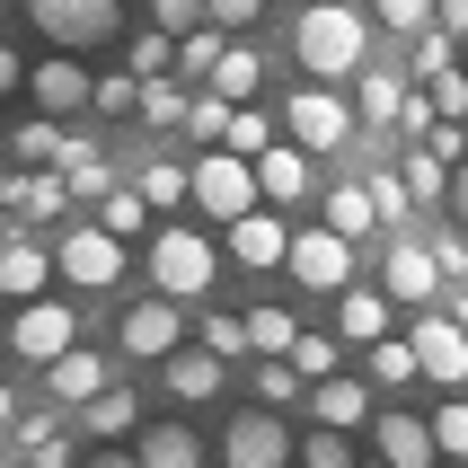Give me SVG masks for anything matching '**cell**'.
Listing matches in <instances>:
<instances>
[{
    "label": "cell",
    "mask_w": 468,
    "mask_h": 468,
    "mask_svg": "<svg viewBox=\"0 0 468 468\" xmlns=\"http://www.w3.org/2000/svg\"><path fill=\"white\" fill-rule=\"evenodd\" d=\"M371 27L354 18V9H336V0H318V9H301V27H292V53L310 62L318 80H345V71H363L371 62Z\"/></svg>",
    "instance_id": "obj_1"
},
{
    "label": "cell",
    "mask_w": 468,
    "mask_h": 468,
    "mask_svg": "<svg viewBox=\"0 0 468 468\" xmlns=\"http://www.w3.org/2000/svg\"><path fill=\"white\" fill-rule=\"evenodd\" d=\"M195 204H204V212H221V221L257 212V204H265V186H257V159H248V151H230V142H221L212 159H195Z\"/></svg>",
    "instance_id": "obj_2"
},
{
    "label": "cell",
    "mask_w": 468,
    "mask_h": 468,
    "mask_svg": "<svg viewBox=\"0 0 468 468\" xmlns=\"http://www.w3.org/2000/svg\"><path fill=\"white\" fill-rule=\"evenodd\" d=\"M151 274H159V292H177V301H204L212 274H221V257H212L195 230H159V239H151Z\"/></svg>",
    "instance_id": "obj_3"
},
{
    "label": "cell",
    "mask_w": 468,
    "mask_h": 468,
    "mask_svg": "<svg viewBox=\"0 0 468 468\" xmlns=\"http://www.w3.org/2000/svg\"><path fill=\"white\" fill-rule=\"evenodd\" d=\"M283 265H292L310 292H345V283H354V239H345L336 221H318V230L292 239V257H283Z\"/></svg>",
    "instance_id": "obj_4"
},
{
    "label": "cell",
    "mask_w": 468,
    "mask_h": 468,
    "mask_svg": "<svg viewBox=\"0 0 468 468\" xmlns=\"http://www.w3.org/2000/svg\"><path fill=\"white\" fill-rule=\"evenodd\" d=\"M283 133L301 151H345V142H354V106L327 98V89H301V98L283 106Z\"/></svg>",
    "instance_id": "obj_5"
},
{
    "label": "cell",
    "mask_w": 468,
    "mask_h": 468,
    "mask_svg": "<svg viewBox=\"0 0 468 468\" xmlns=\"http://www.w3.org/2000/svg\"><path fill=\"white\" fill-rule=\"evenodd\" d=\"M27 18L45 27L53 45H106V36H115V0H27Z\"/></svg>",
    "instance_id": "obj_6"
},
{
    "label": "cell",
    "mask_w": 468,
    "mask_h": 468,
    "mask_svg": "<svg viewBox=\"0 0 468 468\" xmlns=\"http://www.w3.org/2000/svg\"><path fill=\"white\" fill-rule=\"evenodd\" d=\"M53 265H62L80 292H106L115 274H124V239L106 230V221H98V230H71L62 248H53Z\"/></svg>",
    "instance_id": "obj_7"
},
{
    "label": "cell",
    "mask_w": 468,
    "mask_h": 468,
    "mask_svg": "<svg viewBox=\"0 0 468 468\" xmlns=\"http://www.w3.org/2000/svg\"><path fill=\"white\" fill-rule=\"evenodd\" d=\"M71 336H80V318L62 310V301H45V292H36V301H18V318H9V345H18L27 363H53Z\"/></svg>",
    "instance_id": "obj_8"
},
{
    "label": "cell",
    "mask_w": 468,
    "mask_h": 468,
    "mask_svg": "<svg viewBox=\"0 0 468 468\" xmlns=\"http://www.w3.org/2000/svg\"><path fill=\"white\" fill-rule=\"evenodd\" d=\"M416 363H424V380L460 389V380H468V327H460V318H424V327H416Z\"/></svg>",
    "instance_id": "obj_9"
},
{
    "label": "cell",
    "mask_w": 468,
    "mask_h": 468,
    "mask_svg": "<svg viewBox=\"0 0 468 468\" xmlns=\"http://www.w3.org/2000/svg\"><path fill=\"white\" fill-rule=\"evenodd\" d=\"M177 292H159V301H142V310H124V354H142V363H168V354H177Z\"/></svg>",
    "instance_id": "obj_10"
},
{
    "label": "cell",
    "mask_w": 468,
    "mask_h": 468,
    "mask_svg": "<svg viewBox=\"0 0 468 468\" xmlns=\"http://www.w3.org/2000/svg\"><path fill=\"white\" fill-rule=\"evenodd\" d=\"M380 274H389V301H407V310H424V301L442 292V257H433V248H416V239H398Z\"/></svg>",
    "instance_id": "obj_11"
},
{
    "label": "cell",
    "mask_w": 468,
    "mask_h": 468,
    "mask_svg": "<svg viewBox=\"0 0 468 468\" xmlns=\"http://www.w3.org/2000/svg\"><path fill=\"white\" fill-rule=\"evenodd\" d=\"M292 257V230L274 221V212H239L230 221V265H248V274H265V265Z\"/></svg>",
    "instance_id": "obj_12"
},
{
    "label": "cell",
    "mask_w": 468,
    "mask_h": 468,
    "mask_svg": "<svg viewBox=\"0 0 468 468\" xmlns=\"http://www.w3.org/2000/svg\"><path fill=\"white\" fill-rule=\"evenodd\" d=\"M221 460H230V468H283L292 460V433L274 416H239L230 442H221Z\"/></svg>",
    "instance_id": "obj_13"
},
{
    "label": "cell",
    "mask_w": 468,
    "mask_h": 468,
    "mask_svg": "<svg viewBox=\"0 0 468 468\" xmlns=\"http://www.w3.org/2000/svg\"><path fill=\"white\" fill-rule=\"evenodd\" d=\"M36 106H45V115H80V106H98V80L80 71L71 53H62V62H36Z\"/></svg>",
    "instance_id": "obj_14"
},
{
    "label": "cell",
    "mask_w": 468,
    "mask_h": 468,
    "mask_svg": "<svg viewBox=\"0 0 468 468\" xmlns=\"http://www.w3.org/2000/svg\"><path fill=\"white\" fill-rule=\"evenodd\" d=\"M257 186H265V204H301V195H310V151H301V142L257 151Z\"/></svg>",
    "instance_id": "obj_15"
},
{
    "label": "cell",
    "mask_w": 468,
    "mask_h": 468,
    "mask_svg": "<svg viewBox=\"0 0 468 468\" xmlns=\"http://www.w3.org/2000/svg\"><path fill=\"white\" fill-rule=\"evenodd\" d=\"M45 380H53V398H62V407H89V398L106 389V363L89 354V345H62V354L45 363Z\"/></svg>",
    "instance_id": "obj_16"
},
{
    "label": "cell",
    "mask_w": 468,
    "mask_h": 468,
    "mask_svg": "<svg viewBox=\"0 0 468 468\" xmlns=\"http://www.w3.org/2000/svg\"><path fill=\"white\" fill-rule=\"evenodd\" d=\"M380 460L424 468V460H442V442H433V424H416L407 407H389V416H380Z\"/></svg>",
    "instance_id": "obj_17"
},
{
    "label": "cell",
    "mask_w": 468,
    "mask_h": 468,
    "mask_svg": "<svg viewBox=\"0 0 468 468\" xmlns=\"http://www.w3.org/2000/svg\"><path fill=\"white\" fill-rule=\"evenodd\" d=\"M45 274H53V257L45 248H36V239H0V283H9V301H36V292H45Z\"/></svg>",
    "instance_id": "obj_18"
},
{
    "label": "cell",
    "mask_w": 468,
    "mask_h": 468,
    "mask_svg": "<svg viewBox=\"0 0 468 468\" xmlns=\"http://www.w3.org/2000/svg\"><path fill=\"white\" fill-rule=\"evenodd\" d=\"M221 363H230V354H212V345H177V354H168V389L177 398H212L221 389Z\"/></svg>",
    "instance_id": "obj_19"
},
{
    "label": "cell",
    "mask_w": 468,
    "mask_h": 468,
    "mask_svg": "<svg viewBox=\"0 0 468 468\" xmlns=\"http://www.w3.org/2000/svg\"><path fill=\"white\" fill-rule=\"evenodd\" d=\"M318 212H327L345 239H363L371 221H380V195H371V177H345V186H327V204H318Z\"/></svg>",
    "instance_id": "obj_20"
},
{
    "label": "cell",
    "mask_w": 468,
    "mask_h": 468,
    "mask_svg": "<svg viewBox=\"0 0 468 468\" xmlns=\"http://www.w3.org/2000/svg\"><path fill=\"white\" fill-rule=\"evenodd\" d=\"M62 204H71V168H27L18 177V212L27 221H53Z\"/></svg>",
    "instance_id": "obj_21"
},
{
    "label": "cell",
    "mask_w": 468,
    "mask_h": 468,
    "mask_svg": "<svg viewBox=\"0 0 468 468\" xmlns=\"http://www.w3.org/2000/svg\"><path fill=\"white\" fill-rule=\"evenodd\" d=\"M221 53H230V45H221V18H204V27H186V36H177V71L186 80H212V71H221Z\"/></svg>",
    "instance_id": "obj_22"
},
{
    "label": "cell",
    "mask_w": 468,
    "mask_h": 468,
    "mask_svg": "<svg viewBox=\"0 0 468 468\" xmlns=\"http://www.w3.org/2000/svg\"><path fill=\"white\" fill-rule=\"evenodd\" d=\"M133 460H151V468H195V460H204V442H195L186 424H151V433H142V451H133Z\"/></svg>",
    "instance_id": "obj_23"
},
{
    "label": "cell",
    "mask_w": 468,
    "mask_h": 468,
    "mask_svg": "<svg viewBox=\"0 0 468 468\" xmlns=\"http://www.w3.org/2000/svg\"><path fill=\"white\" fill-rule=\"evenodd\" d=\"M336 327H345V336H389V301L345 283V292H336Z\"/></svg>",
    "instance_id": "obj_24"
},
{
    "label": "cell",
    "mask_w": 468,
    "mask_h": 468,
    "mask_svg": "<svg viewBox=\"0 0 468 468\" xmlns=\"http://www.w3.org/2000/svg\"><path fill=\"white\" fill-rule=\"evenodd\" d=\"M310 407H318V424H363V416H371V398L354 389V380H336V371L310 389Z\"/></svg>",
    "instance_id": "obj_25"
},
{
    "label": "cell",
    "mask_w": 468,
    "mask_h": 468,
    "mask_svg": "<svg viewBox=\"0 0 468 468\" xmlns=\"http://www.w3.org/2000/svg\"><path fill=\"white\" fill-rule=\"evenodd\" d=\"M142 195H151V212H177L186 195H195V168H177V159H151V168H142Z\"/></svg>",
    "instance_id": "obj_26"
},
{
    "label": "cell",
    "mask_w": 468,
    "mask_h": 468,
    "mask_svg": "<svg viewBox=\"0 0 468 468\" xmlns=\"http://www.w3.org/2000/svg\"><path fill=\"white\" fill-rule=\"evenodd\" d=\"M80 416H89V433H98V442H115V433H133V389H115V380H106Z\"/></svg>",
    "instance_id": "obj_27"
},
{
    "label": "cell",
    "mask_w": 468,
    "mask_h": 468,
    "mask_svg": "<svg viewBox=\"0 0 468 468\" xmlns=\"http://www.w3.org/2000/svg\"><path fill=\"white\" fill-rule=\"evenodd\" d=\"M398 177H407V195H451V159L424 142V151H407V159H398Z\"/></svg>",
    "instance_id": "obj_28"
},
{
    "label": "cell",
    "mask_w": 468,
    "mask_h": 468,
    "mask_svg": "<svg viewBox=\"0 0 468 468\" xmlns=\"http://www.w3.org/2000/svg\"><path fill=\"white\" fill-rule=\"evenodd\" d=\"M371 371H380V389H398V380H416V336H407V345H398V336H371Z\"/></svg>",
    "instance_id": "obj_29"
},
{
    "label": "cell",
    "mask_w": 468,
    "mask_h": 468,
    "mask_svg": "<svg viewBox=\"0 0 468 468\" xmlns=\"http://www.w3.org/2000/svg\"><path fill=\"white\" fill-rule=\"evenodd\" d=\"M230 115H239V98H221V89H204V98L186 106V133H195V142H221V133H230Z\"/></svg>",
    "instance_id": "obj_30"
},
{
    "label": "cell",
    "mask_w": 468,
    "mask_h": 468,
    "mask_svg": "<svg viewBox=\"0 0 468 468\" xmlns=\"http://www.w3.org/2000/svg\"><path fill=\"white\" fill-rule=\"evenodd\" d=\"M301 380H310V371L292 363V354H265V371H257V398H265V407H292V398H301Z\"/></svg>",
    "instance_id": "obj_31"
},
{
    "label": "cell",
    "mask_w": 468,
    "mask_h": 468,
    "mask_svg": "<svg viewBox=\"0 0 468 468\" xmlns=\"http://www.w3.org/2000/svg\"><path fill=\"white\" fill-rule=\"evenodd\" d=\"M221 142H230V151H248V159L274 151V124L257 115V98H239V115H230V133H221Z\"/></svg>",
    "instance_id": "obj_32"
},
{
    "label": "cell",
    "mask_w": 468,
    "mask_h": 468,
    "mask_svg": "<svg viewBox=\"0 0 468 468\" xmlns=\"http://www.w3.org/2000/svg\"><path fill=\"white\" fill-rule=\"evenodd\" d=\"M186 106H195L186 89H168V80H142V124H177V133H186Z\"/></svg>",
    "instance_id": "obj_33"
},
{
    "label": "cell",
    "mask_w": 468,
    "mask_h": 468,
    "mask_svg": "<svg viewBox=\"0 0 468 468\" xmlns=\"http://www.w3.org/2000/svg\"><path fill=\"white\" fill-rule=\"evenodd\" d=\"M98 212H106V230H115V239H133V230H142V212H151V195H142V186H133V195H115V186H106Z\"/></svg>",
    "instance_id": "obj_34"
},
{
    "label": "cell",
    "mask_w": 468,
    "mask_h": 468,
    "mask_svg": "<svg viewBox=\"0 0 468 468\" xmlns=\"http://www.w3.org/2000/svg\"><path fill=\"white\" fill-rule=\"evenodd\" d=\"M398 98H407V89H398L389 71H363V89H354V106H363L371 124H389V115H398Z\"/></svg>",
    "instance_id": "obj_35"
},
{
    "label": "cell",
    "mask_w": 468,
    "mask_h": 468,
    "mask_svg": "<svg viewBox=\"0 0 468 468\" xmlns=\"http://www.w3.org/2000/svg\"><path fill=\"white\" fill-rule=\"evenodd\" d=\"M62 151H71V142H62L53 124H18V159L27 168H62Z\"/></svg>",
    "instance_id": "obj_36"
},
{
    "label": "cell",
    "mask_w": 468,
    "mask_h": 468,
    "mask_svg": "<svg viewBox=\"0 0 468 468\" xmlns=\"http://www.w3.org/2000/svg\"><path fill=\"white\" fill-rule=\"evenodd\" d=\"M292 336H301V327H292L283 310H248V345H257V354H292Z\"/></svg>",
    "instance_id": "obj_37"
},
{
    "label": "cell",
    "mask_w": 468,
    "mask_h": 468,
    "mask_svg": "<svg viewBox=\"0 0 468 468\" xmlns=\"http://www.w3.org/2000/svg\"><path fill=\"white\" fill-rule=\"evenodd\" d=\"M204 89H221V98H257V53H221V71H212Z\"/></svg>",
    "instance_id": "obj_38"
},
{
    "label": "cell",
    "mask_w": 468,
    "mask_h": 468,
    "mask_svg": "<svg viewBox=\"0 0 468 468\" xmlns=\"http://www.w3.org/2000/svg\"><path fill=\"white\" fill-rule=\"evenodd\" d=\"M168 62H177V36H168V27H151V36H133V71H142V80H159Z\"/></svg>",
    "instance_id": "obj_39"
},
{
    "label": "cell",
    "mask_w": 468,
    "mask_h": 468,
    "mask_svg": "<svg viewBox=\"0 0 468 468\" xmlns=\"http://www.w3.org/2000/svg\"><path fill=\"white\" fill-rule=\"evenodd\" d=\"M371 9H380L389 36H424V27H433V0H371Z\"/></svg>",
    "instance_id": "obj_40"
},
{
    "label": "cell",
    "mask_w": 468,
    "mask_h": 468,
    "mask_svg": "<svg viewBox=\"0 0 468 468\" xmlns=\"http://www.w3.org/2000/svg\"><path fill=\"white\" fill-rule=\"evenodd\" d=\"M301 460H310V468H345V460H354V442H345V424H318L310 442H301Z\"/></svg>",
    "instance_id": "obj_41"
},
{
    "label": "cell",
    "mask_w": 468,
    "mask_h": 468,
    "mask_svg": "<svg viewBox=\"0 0 468 468\" xmlns=\"http://www.w3.org/2000/svg\"><path fill=\"white\" fill-rule=\"evenodd\" d=\"M204 345H212V354H257V345H248V318H230V310L204 318Z\"/></svg>",
    "instance_id": "obj_42"
},
{
    "label": "cell",
    "mask_w": 468,
    "mask_h": 468,
    "mask_svg": "<svg viewBox=\"0 0 468 468\" xmlns=\"http://www.w3.org/2000/svg\"><path fill=\"white\" fill-rule=\"evenodd\" d=\"M98 106H106V115H142V71H115V80H98Z\"/></svg>",
    "instance_id": "obj_43"
},
{
    "label": "cell",
    "mask_w": 468,
    "mask_h": 468,
    "mask_svg": "<svg viewBox=\"0 0 468 468\" xmlns=\"http://www.w3.org/2000/svg\"><path fill=\"white\" fill-rule=\"evenodd\" d=\"M424 89H433V106H442V115H460V124H468V71H451V62H442Z\"/></svg>",
    "instance_id": "obj_44"
},
{
    "label": "cell",
    "mask_w": 468,
    "mask_h": 468,
    "mask_svg": "<svg viewBox=\"0 0 468 468\" xmlns=\"http://www.w3.org/2000/svg\"><path fill=\"white\" fill-rule=\"evenodd\" d=\"M433 442H442L451 460H468V407H460V398H451L442 416H433Z\"/></svg>",
    "instance_id": "obj_45"
},
{
    "label": "cell",
    "mask_w": 468,
    "mask_h": 468,
    "mask_svg": "<svg viewBox=\"0 0 468 468\" xmlns=\"http://www.w3.org/2000/svg\"><path fill=\"white\" fill-rule=\"evenodd\" d=\"M292 363L310 371V380H327V371H336V345L327 336H292Z\"/></svg>",
    "instance_id": "obj_46"
},
{
    "label": "cell",
    "mask_w": 468,
    "mask_h": 468,
    "mask_svg": "<svg viewBox=\"0 0 468 468\" xmlns=\"http://www.w3.org/2000/svg\"><path fill=\"white\" fill-rule=\"evenodd\" d=\"M212 18V0H159V27L168 36H186V27H204Z\"/></svg>",
    "instance_id": "obj_47"
},
{
    "label": "cell",
    "mask_w": 468,
    "mask_h": 468,
    "mask_svg": "<svg viewBox=\"0 0 468 468\" xmlns=\"http://www.w3.org/2000/svg\"><path fill=\"white\" fill-rule=\"evenodd\" d=\"M257 9H265V0H212V18H221V27H257Z\"/></svg>",
    "instance_id": "obj_48"
},
{
    "label": "cell",
    "mask_w": 468,
    "mask_h": 468,
    "mask_svg": "<svg viewBox=\"0 0 468 468\" xmlns=\"http://www.w3.org/2000/svg\"><path fill=\"white\" fill-rule=\"evenodd\" d=\"M27 460H45V468H53V460H71V451H62V433H45V424H36V433H27Z\"/></svg>",
    "instance_id": "obj_49"
},
{
    "label": "cell",
    "mask_w": 468,
    "mask_h": 468,
    "mask_svg": "<svg viewBox=\"0 0 468 468\" xmlns=\"http://www.w3.org/2000/svg\"><path fill=\"white\" fill-rule=\"evenodd\" d=\"M433 18H442L451 36H468V0H433Z\"/></svg>",
    "instance_id": "obj_50"
},
{
    "label": "cell",
    "mask_w": 468,
    "mask_h": 468,
    "mask_svg": "<svg viewBox=\"0 0 468 468\" xmlns=\"http://www.w3.org/2000/svg\"><path fill=\"white\" fill-rule=\"evenodd\" d=\"M433 257H442V274H468V248H460V230H451L442 248H433Z\"/></svg>",
    "instance_id": "obj_51"
},
{
    "label": "cell",
    "mask_w": 468,
    "mask_h": 468,
    "mask_svg": "<svg viewBox=\"0 0 468 468\" xmlns=\"http://www.w3.org/2000/svg\"><path fill=\"white\" fill-rule=\"evenodd\" d=\"M18 80H27V62H18V53H9V45H0V98H9Z\"/></svg>",
    "instance_id": "obj_52"
},
{
    "label": "cell",
    "mask_w": 468,
    "mask_h": 468,
    "mask_svg": "<svg viewBox=\"0 0 468 468\" xmlns=\"http://www.w3.org/2000/svg\"><path fill=\"white\" fill-rule=\"evenodd\" d=\"M451 204H460V221H468V159L451 168Z\"/></svg>",
    "instance_id": "obj_53"
},
{
    "label": "cell",
    "mask_w": 468,
    "mask_h": 468,
    "mask_svg": "<svg viewBox=\"0 0 468 468\" xmlns=\"http://www.w3.org/2000/svg\"><path fill=\"white\" fill-rule=\"evenodd\" d=\"M0 204H18V177H9V168H0Z\"/></svg>",
    "instance_id": "obj_54"
},
{
    "label": "cell",
    "mask_w": 468,
    "mask_h": 468,
    "mask_svg": "<svg viewBox=\"0 0 468 468\" xmlns=\"http://www.w3.org/2000/svg\"><path fill=\"white\" fill-rule=\"evenodd\" d=\"M9 416H18V398H9V389H0V433H9Z\"/></svg>",
    "instance_id": "obj_55"
}]
</instances>
